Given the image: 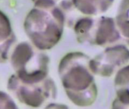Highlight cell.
<instances>
[{"mask_svg": "<svg viewBox=\"0 0 129 109\" xmlns=\"http://www.w3.org/2000/svg\"><path fill=\"white\" fill-rule=\"evenodd\" d=\"M66 24V15L58 6H34L25 17L24 30L35 48L46 51L59 42Z\"/></svg>", "mask_w": 129, "mask_h": 109, "instance_id": "obj_2", "label": "cell"}, {"mask_svg": "<svg viewBox=\"0 0 129 109\" xmlns=\"http://www.w3.org/2000/svg\"><path fill=\"white\" fill-rule=\"evenodd\" d=\"M111 109H129V103H123L116 98L112 101Z\"/></svg>", "mask_w": 129, "mask_h": 109, "instance_id": "obj_13", "label": "cell"}, {"mask_svg": "<svg viewBox=\"0 0 129 109\" xmlns=\"http://www.w3.org/2000/svg\"><path fill=\"white\" fill-rule=\"evenodd\" d=\"M0 109H19L13 98L6 92L0 91Z\"/></svg>", "mask_w": 129, "mask_h": 109, "instance_id": "obj_11", "label": "cell"}, {"mask_svg": "<svg viewBox=\"0 0 129 109\" xmlns=\"http://www.w3.org/2000/svg\"><path fill=\"white\" fill-rule=\"evenodd\" d=\"M9 60L14 74L23 83H37L49 77V56L30 42L17 44L11 52Z\"/></svg>", "mask_w": 129, "mask_h": 109, "instance_id": "obj_3", "label": "cell"}, {"mask_svg": "<svg viewBox=\"0 0 129 109\" xmlns=\"http://www.w3.org/2000/svg\"><path fill=\"white\" fill-rule=\"evenodd\" d=\"M115 23L121 41L129 45V0H121L115 16Z\"/></svg>", "mask_w": 129, "mask_h": 109, "instance_id": "obj_9", "label": "cell"}, {"mask_svg": "<svg viewBox=\"0 0 129 109\" xmlns=\"http://www.w3.org/2000/svg\"><path fill=\"white\" fill-rule=\"evenodd\" d=\"M129 62V49L124 45L106 47L92 59L89 66L93 75L110 77Z\"/></svg>", "mask_w": 129, "mask_h": 109, "instance_id": "obj_6", "label": "cell"}, {"mask_svg": "<svg viewBox=\"0 0 129 109\" xmlns=\"http://www.w3.org/2000/svg\"><path fill=\"white\" fill-rule=\"evenodd\" d=\"M72 26L77 41L81 44L109 47L121 41L115 19L110 17L80 18Z\"/></svg>", "mask_w": 129, "mask_h": 109, "instance_id": "obj_4", "label": "cell"}, {"mask_svg": "<svg viewBox=\"0 0 129 109\" xmlns=\"http://www.w3.org/2000/svg\"><path fill=\"white\" fill-rule=\"evenodd\" d=\"M7 89L21 103L34 108L42 107L57 95V86L50 77L40 83H25L12 74L8 80Z\"/></svg>", "mask_w": 129, "mask_h": 109, "instance_id": "obj_5", "label": "cell"}, {"mask_svg": "<svg viewBox=\"0 0 129 109\" xmlns=\"http://www.w3.org/2000/svg\"><path fill=\"white\" fill-rule=\"evenodd\" d=\"M36 7H52L58 6L63 0H32Z\"/></svg>", "mask_w": 129, "mask_h": 109, "instance_id": "obj_12", "label": "cell"}, {"mask_svg": "<svg viewBox=\"0 0 129 109\" xmlns=\"http://www.w3.org/2000/svg\"><path fill=\"white\" fill-rule=\"evenodd\" d=\"M74 11L86 17L98 16L106 12L114 3V0H69Z\"/></svg>", "mask_w": 129, "mask_h": 109, "instance_id": "obj_8", "label": "cell"}, {"mask_svg": "<svg viewBox=\"0 0 129 109\" xmlns=\"http://www.w3.org/2000/svg\"><path fill=\"white\" fill-rule=\"evenodd\" d=\"M90 60L81 51H72L64 55L58 64V72L64 90L69 99L78 107L92 105L98 95Z\"/></svg>", "mask_w": 129, "mask_h": 109, "instance_id": "obj_1", "label": "cell"}, {"mask_svg": "<svg viewBox=\"0 0 129 109\" xmlns=\"http://www.w3.org/2000/svg\"><path fill=\"white\" fill-rule=\"evenodd\" d=\"M16 40L8 16L0 10V63H6L9 60Z\"/></svg>", "mask_w": 129, "mask_h": 109, "instance_id": "obj_7", "label": "cell"}, {"mask_svg": "<svg viewBox=\"0 0 129 109\" xmlns=\"http://www.w3.org/2000/svg\"><path fill=\"white\" fill-rule=\"evenodd\" d=\"M114 86L117 98L123 103H129V65L121 68L116 72Z\"/></svg>", "mask_w": 129, "mask_h": 109, "instance_id": "obj_10", "label": "cell"}, {"mask_svg": "<svg viewBox=\"0 0 129 109\" xmlns=\"http://www.w3.org/2000/svg\"><path fill=\"white\" fill-rule=\"evenodd\" d=\"M44 109H71L68 105L59 103H51L46 106Z\"/></svg>", "mask_w": 129, "mask_h": 109, "instance_id": "obj_14", "label": "cell"}]
</instances>
